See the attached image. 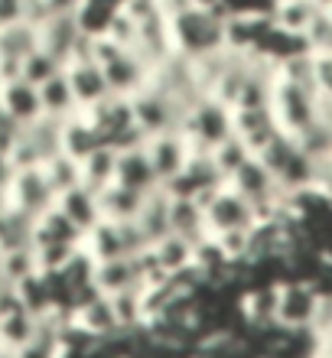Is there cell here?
<instances>
[{
  "instance_id": "cb8c5ba5",
  "label": "cell",
  "mask_w": 332,
  "mask_h": 358,
  "mask_svg": "<svg viewBox=\"0 0 332 358\" xmlns=\"http://www.w3.org/2000/svg\"><path fill=\"white\" fill-rule=\"evenodd\" d=\"M10 179H13V163H10L7 153H0V196H7Z\"/></svg>"
},
{
  "instance_id": "52a82bcc",
  "label": "cell",
  "mask_w": 332,
  "mask_h": 358,
  "mask_svg": "<svg viewBox=\"0 0 332 358\" xmlns=\"http://www.w3.org/2000/svg\"><path fill=\"white\" fill-rule=\"evenodd\" d=\"M0 111L10 114L17 124L29 127L43 117V104H39V88L29 85L27 78H7L0 82Z\"/></svg>"
},
{
  "instance_id": "d4e9b609",
  "label": "cell",
  "mask_w": 332,
  "mask_h": 358,
  "mask_svg": "<svg viewBox=\"0 0 332 358\" xmlns=\"http://www.w3.org/2000/svg\"><path fill=\"white\" fill-rule=\"evenodd\" d=\"M316 358H332V342H316Z\"/></svg>"
},
{
  "instance_id": "7c38bea8",
  "label": "cell",
  "mask_w": 332,
  "mask_h": 358,
  "mask_svg": "<svg viewBox=\"0 0 332 358\" xmlns=\"http://www.w3.org/2000/svg\"><path fill=\"white\" fill-rule=\"evenodd\" d=\"M170 231L192 241V245H199L205 238V215H202L199 199L170 196Z\"/></svg>"
},
{
  "instance_id": "4316f807",
  "label": "cell",
  "mask_w": 332,
  "mask_h": 358,
  "mask_svg": "<svg viewBox=\"0 0 332 358\" xmlns=\"http://www.w3.org/2000/svg\"><path fill=\"white\" fill-rule=\"evenodd\" d=\"M0 277H3V251H0Z\"/></svg>"
},
{
  "instance_id": "6da1fadb",
  "label": "cell",
  "mask_w": 332,
  "mask_h": 358,
  "mask_svg": "<svg viewBox=\"0 0 332 358\" xmlns=\"http://www.w3.org/2000/svg\"><path fill=\"white\" fill-rule=\"evenodd\" d=\"M199 206H202V215H205V238H222V235H231V231H251L257 225L251 202L238 196L228 182H222L205 199H199Z\"/></svg>"
},
{
  "instance_id": "ba28073f",
  "label": "cell",
  "mask_w": 332,
  "mask_h": 358,
  "mask_svg": "<svg viewBox=\"0 0 332 358\" xmlns=\"http://www.w3.org/2000/svg\"><path fill=\"white\" fill-rule=\"evenodd\" d=\"M82 43V33H78L72 13L68 17H49L43 23H36V46L46 49L52 59H59V66H66L72 52Z\"/></svg>"
},
{
  "instance_id": "277c9868",
  "label": "cell",
  "mask_w": 332,
  "mask_h": 358,
  "mask_svg": "<svg viewBox=\"0 0 332 358\" xmlns=\"http://www.w3.org/2000/svg\"><path fill=\"white\" fill-rule=\"evenodd\" d=\"M143 153H147L153 173H157V179H160V186L163 182H170L173 176H180L182 166H186L189 157H192L189 143H186V137L180 134V127H176V131H163V134L143 137Z\"/></svg>"
},
{
  "instance_id": "3957f363",
  "label": "cell",
  "mask_w": 332,
  "mask_h": 358,
  "mask_svg": "<svg viewBox=\"0 0 332 358\" xmlns=\"http://www.w3.org/2000/svg\"><path fill=\"white\" fill-rule=\"evenodd\" d=\"M7 206L20 208L23 215L36 222L39 215H46L56 206V192L49 186L43 166H27V170H13V179L7 186Z\"/></svg>"
},
{
  "instance_id": "8992f818",
  "label": "cell",
  "mask_w": 332,
  "mask_h": 358,
  "mask_svg": "<svg viewBox=\"0 0 332 358\" xmlns=\"http://www.w3.org/2000/svg\"><path fill=\"white\" fill-rule=\"evenodd\" d=\"M114 182L131 192H140V196H150L160 189V179L153 173L147 153H143V143L137 147H124L117 150V166H114Z\"/></svg>"
},
{
  "instance_id": "83f0119b",
  "label": "cell",
  "mask_w": 332,
  "mask_h": 358,
  "mask_svg": "<svg viewBox=\"0 0 332 358\" xmlns=\"http://www.w3.org/2000/svg\"><path fill=\"white\" fill-rule=\"evenodd\" d=\"M257 358H274V355H267V352H264V355H257Z\"/></svg>"
},
{
  "instance_id": "ac0fdd59",
  "label": "cell",
  "mask_w": 332,
  "mask_h": 358,
  "mask_svg": "<svg viewBox=\"0 0 332 358\" xmlns=\"http://www.w3.org/2000/svg\"><path fill=\"white\" fill-rule=\"evenodd\" d=\"M36 329H39V316L29 313L27 306L17 313H7V316H0V345L10 352H17L23 342L33 339Z\"/></svg>"
},
{
  "instance_id": "44dd1931",
  "label": "cell",
  "mask_w": 332,
  "mask_h": 358,
  "mask_svg": "<svg viewBox=\"0 0 332 358\" xmlns=\"http://www.w3.org/2000/svg\"><path fill=\"white\" fill-rule=\"evenodd\" d=\"M209 157H212V163H215V170L222 173V179H228L231 173L241 170V166L251 160V150H247L238 137H225L222 143H215V147H212Z\"/></svg>"
},
{
  "instance_id": "5bb4252c",
  "label": "cell",
  "mask_w": 332,
  "mask_h": 358,
  "mask_svg": "<svg viewBox=\"0 0 332 358\" xmlns=\"http://www.w3.org/2000/svg\"><path fill=\"white\" fill-rule=\"evenodd\" d=\"M143 199L147 196L131 192V189L117 186V182H108L105 189H98V208H101V218H108V222H133Z\"/></svg>"
},
{
  "instance_id": "603a6c76",
  "label": "cell",
  "mask_w": 332,
  "mask_h": 358,
  "mask_svg": "<svg viewBox=\"0 0 332 358\" xmlns=\"http://www.w3.org/2000/svg\"><path fill=\"white\" fill-rule=\"evenodd\" d=\"M20 137H23V124H17L10 114L0 111V153H7L10 157V150L17 147Z\"/></svg>"
},
{
  "instance_id": "5b68a950",
  "label": "cell",
  "mask_w": 332,
  "mask_h": 358,
  "mask_svg": "<svg viewBox=\"0 0 332 358\" xmlns=\"http://www.w3.org/2000/svg\"><path fill=\"white\" fill-rule=\"evenodd\" d=\"M228 111H231V137L245 143L251 157H257L274 137H280L267 108H228Z\"/></svg>"
},
{
  "instance_id": "ffe728a7",
  "label": "cell",
  "mask_w": 332,
  "mask_h": 358,
  "mask_svg": "<svg viewBox=\"0 0 332 358\" xmlns=\"http://www.w3.org/2000/svg\"><path fill=\"white\" fill-rule=\"evenodd\" d=\"M62 72V66H59V59H52L46 52V49H29L27 56H23V62H20V78H27L29 85H46L52 76H59Z\"/></svg>"
},
{
  "instance_id": "8fae6325",
  "label": "cell",
  "mask_w": 332,
  "mask_h": 358,
  "mask_svg": "<svg viewBox=\"0 0 332 358\" xmlns=\"http://www.w3.org/2000/svg\"><path fill=\"white\" fill-rule=\"evenodd\" d=\"M98 147H101V137H98V131L78 111L62 121V127H59V150L66 153V157L82 163L88 153L98 150Z\"/></svg>"
},
{
  "instance_id": "4fadbf2b",
  "label": "cell",
  "mask_w": 332,
  "mask_h": 358,
  "mask_svg": "<svg viewBox=\"0 0 332 358\" xmlns=\"http://www.w3.org/2000/svg\"><path fill=\"white\" fill-rule=\"evenodd\" d=\"M121 10V0H78L75 10H72V20L82 36H105L111 20L117 17Z\"/></svg>"
},
{
  "instance_id": "2e32d148",
  "label": "cell",
  "mask_w": 332,
  "mask_h": 358,
  "mask_svg": "<svg viewBox=\"0 0 332 358\" xmlns=\"http://www.w3.org/2000/svg\"><path fill=\"white\" fill-rule=\"evenodd\" d=\"M39 104H43V117H52V121H66L78 111L75 94H72L68 78L62 72L49 78L46 85H39Z\"/></svg>"
},
{
  "instance_id": "7a4b0ae2",
  "label": "cell",
  "mask_w": 332,
  "mask_h": 358,
  "mask_svg": "<svg viewBox=\"0 0 332 358\" xmlns=\"http://www.w3.org/2000/svg\"><path fill=\"white\" fill-rule=\"evenodd\" d=\"M323 296L313 290L310 280L287 277L277 283V329L284 332H310L319 313Z\"/></svg>"
},
{
  "instance_id": "d6986e66",
  "label": "cell",
  "mask_w": 332,
  "mask_h": 358,
  "mask_svg": "<svg viewBox=\"0 0 332 358\" xmlns=\"http://www.w3.org/2000/svg\"><path fill=\"white\" fill-rule=\"evenodd\" d=\"M43 173H46V179H49V186H52V192H56V199L62 196V192H68V189H75L78 182H82V170H78V160L66 157L62 150L52 153V157L43 163Z\"/></svg>"
},
{
  "instance_id": "7402d4cb",
  "label": "cell",
  "mask_w": 332,
  "mask_h": 358,
  "mask_svg": "<svg viewBox=\"0 0 332 358\" xmlns=\"http://www.w3.org/2000/svg\"><path fill=\"white\" fill-rule=\"evenodd\" d=\"M36 273H43V271H39V257L33 248H20V251H7L3 255V280L7 283L17 287V283L29 280Z\"/></svg>"
},
{
  "instance_id": "484cf974",
  "label": "cell",
  "mask_w": 332,
  "mask_h": 358,
  "mask_svg": "<svg viewBox=\"0 0 332 358\" xmlns=\"http://www.w3.org/2000/svg\"><path fill=\"white\" fill-rule=\"evenodd\" d=\"M0 358H17V352H10V349H3V345H0Z\"/></svg>"
},
{
  "instance_id": "9c48e42d",
  "label": "cell",
  "mask_w": 332,
  "mask_h": 358,
  "mask_svg": "<svg viewBox=\"0 0 332 358\" xmlns=\"http://www.w3.org/2000/svg\"><path fill=\"white\" fill-rule=\"evenodd\" d=\"M56 208L62 212V215L72 222V225L85 235V231H92V228L101 222V208H98V192H92L88 186H82L78 182L75 189H68V192H62V196L56 199Z\"/></svg>"
},
{
  "instance_id": "30bf717a",
  "label": "cell",
  "mask_w": 332,
  "mask_h": 358,
  "mask_svg": "<svg viewBox=\"0 0 332 358\" xmlns=\"http://www.w3.org/2000/svg\"><path fill=\"white\" fill-rule=\"evenodd\" d=\"M133 225H137V231L143 235L147 248H150L153 241H160V238L170 235V192H166V189H157V192H150V196L143 199Z\"/></svg>"
},
{
  "instance_id": "9a60e30c",
  "label": "cell",
  "mask_w": 332,
  "mask_h": 358,
  "mask_svg": "<svg viewBox=\"0 0 332 358\" xmlns=\"http://www.w3.org/2000/svg\"><path fill=\"white\" fill-rule=\"evenodd\" d=\"M33 218L23 215L13 206H0V251H20V248H33Z\"/></svg>"
},
{
  "instance_id": "e0dca14e",
  "label": "cell",
  "mask_w": 332,
  "mask_h": 358,
  "mask_svg": "<svg viewBox=\"0 0 332 358\" xmlns=\"http://www.w3.org/2000/svg\"><path fill=\"white\" fill-rule=\"evenodd\" d=\"M114 166H117V147L101 143L98 150H92L85 160L78 163V170H82V186H88L92 192L105 189L108 182H114Z\"/></svg>"
}]
</instances>
